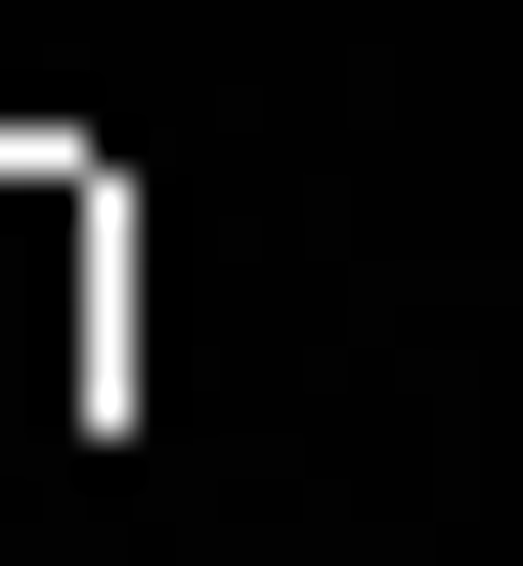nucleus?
<instances>
[{"instance_id": "f257e3e1", "label": "nucleus", "mask_w": 523, "mask_h": 566, "mask_svg": "<svg viewBox=\"0 0 523 566\" xmlns=\"http://www.w3.org/2000/svg\"><path fill=\"white\" fill-rule=\"evenodd\" d=\"M87 305H132V218H87V175H0V436L87 392Z\"/></svg>"}]
</instances>
